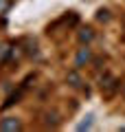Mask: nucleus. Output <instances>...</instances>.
<instances>
[{"label": "nucleus", "mask_w": 125, "mask_h": 132, "mask_svg": "<svg viewBox=\"0 0 125 132\" xmlns=\"http://www.w3.org/2000/svg\"><path fill=\"white\" fill-rule=\"evenodd\" d=\"M97 18H99V20H108V11H99Z\"/></svg>", "instance_id": "nucleus-5"}, {"label": "nucleus", "mask_w": 125, "mask_h": 132, "mask_svg": "<svg viewBox=\"0 0 125 132\" xmlns=\"http://www.w3.org/2000/svg\"><path fill=\"white\" fill-rule=\"evenodd\" d=\"M29 77H31V75H29ZM29 77H26V81H29ZM26 81H24V84L20 86V88L15 90L13 95H9V99H7L5 104H2V108H9V106H13V104H18V101H20V97H22V95H24V90H26Z\"/></svg>", "instance_id": "nucleus-3"}, {"label": "nucleus", "mask_w": 125, "mask_h": 132, "mask_svg": "<svg viewBox=\"0 0 125 132\" xmlns=\"http://www.w3.org/2000/svg\"><path fill=\"white\" fill-rule=\"evenodd\" d=\"M90 57H92V53H90V48H88V46L79 48L77 57H75V68H81L83 64H88V62H90Z\"/></svg>", "instance_id": "nucleus-2"}, {"label": "nucleus", "mask_w": 125, "mask_h": 132, "mask_svg": "<svg viewBox=\"0 0 125 132\" xmlns=\"http://www.w3.org/2000/svg\"><path fill=\"white\" fill-rule=\"evenodd\" d=\"M2 7H5V0H0V9H2Z\"/></svg>", "instance_id": "nucleus-6"}, {"label": "nucleus", "mask_w": 125, "mask_h": 132, "mask_svg": "<svg viewBox=\"0 0 125 132\" xmlns=\"http://www.w3.org/2000/svg\"><path fill=\"white\" fill-rule=\"evenodd\" d=\"M22 130V121L18 117H2L0 119V132H15Z\"/></svg>", "instance_id": "nucleus-1"}, {"label": "nucleus", "mask_w": 125, "mask_h": 132, "mask_svg": "<svg viewBox=\"0 0 125 132\" xmlns=\"http://www.w3.org/2000/svg\"><path fill=\"white\" fill-rule=\"evenodd\" d=\"M123 95H125V84H123Z\"/></svg>", "instance_id": "nucleus-7"}, {"label": "nucleus", "mask_w": 125, "mask_h": 132, "mask_svg": "<svg viewBox=\"0 0 125 132\" xmlns=\"http://www.w3.org/2000/svg\"><path fill=\"white\" fill-rule=\"evenodd\" d=\"M92 38H94L92 29H81V31H79V42H81V44H88V42H92Z\"/></svg>", "instance_id": "nucleus-4"}]
</instances>
